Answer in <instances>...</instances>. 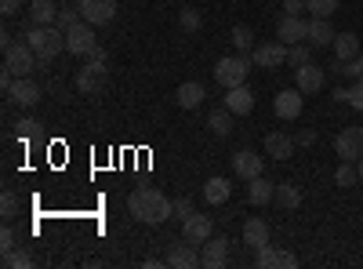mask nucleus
Here are the masks:
<instances>
[{
  "instance_id": "f257e3e1",
  "label": "nucleus",
  "mask_w": 363,
  "mask_h": 269,
  "mask_svg": "<svg viewBox=\"0 0 363 269\" xmlns=\"http://www.w3.org/2000/svg\"><path fill=\"white\" fill-rule=\"evenodd\" d=\"M128 212L138 219V222H145V226H160V222H167V219H174V200H167L160 190H153V186H138L131 197H128Z\"/></svg>"
},
{
  "instance_id": "f03ea898",
  "label": "nucleus",
  "mask_w": 363,
  "mask_h": 269,
  "mask_svg": "<svg viewBox=\"0 0 363 269\" xmlns=\"http://www.w3.org/2000/svg\"><path fill=\"white\" fill-rule=\"evenodd\" d=\"M26 40H29V48L37 51L40 66H51V58L66 51V33L58 26H29Z\"/></svg>"
},
{
  "instance_id": "7ed1b4c3",
  "label": "nucleus",
  "mask_w": 363,
  "mask_h": 269,
  "mask_svg": "<svg viewBox=\"0 0 363 269\" xmlns=\"http://www.w3.org/2000/svg\"><path fill=\"white\" fill-rule=\"evenodd\" d=\"M255 70V58L251 55H225L215 62V80L222 87H236V84H247V73Z\"/></svg>"
},
{
  "instance_id": "20e7f679",
  "label": "nucleus",
  "mask_w": 363,
  "mask_h": 269,
  "mask_svg": "<svg viewBox=\"0 0 363 269\" xmlns=\"http://www.w3.org/2000/svg\"><path fill=\"white\" fill-rule=\"evenodd\" d=\"M40 66V58H37V51L29 48V40L22 37V40H15L11 48H4V70H11L15 77H29Z\"/></svg>"
},
{
  "instance_id": "39448f33",
  "label": "nucleus",
  "mask_w": 363,
  "mask_h": 269,
  "mask_svg": "<svg viewBox=\"0 0 363 269\" xmlns=\"http://www.w3.org/2000/svg\"><path fill=\"white\" fill-rule=\"evenodd\" d=\"M106 84H109V62L106 58H87V62L80 66V73H77L80 95H99Z\"/></svg>"
},
{
  "instance_id": "423d86ee",
  "label": "nucleus",
  "mask_w": 363,
  "mask_h": 269,
  "mask_svg": "<svg viewBox=\"0 0 363 269\" xmlns=\"http://www.w3.org/2000/svg\"><path fill=\"white\" fill-rule=\"evenodd\" d=\"M95 44H99V40H95V26H91L87 18H80L73 29H66V51H69V55H77V58L84 55V58H87V51L95 48Z\"/></svg>"
},
{
  "instance_id": "0eeeda50",
  "label": "nucleus",
  "mask_w": 363,
  "mask_h": 269,
  "mask_svg": "<svg viewBox=\"0 0 363 269\" xmlns=\"http://www.w3.org/2000/svg\"><path fill=\"white\" fill-rule=\"evenodd\" d=\"M251 58H255L258 70H280V66L287 62V44H284V40H265V44L255 48Z\"/></svg>"
},
{
  "instance_id": "6e6552de",
  "label": "nucleus",
  "mask_w": 363,
  "mask_h": 269,
  "mask_svg": "<svg viewBox=\"0 0 363 269\" xmlns=\"http://www.w3.org/2000/svg\"><path fill=\"white\" fill-rule=\"evenodd\" d=\"M277 40H284V44H301L306 40L309 44V22L301 15H284L280 26H277Z\"/></svg>"
},
{
  "instance_id": "1a4fd4ad",
  "label": "nucleus",
  "mask_w": 363,
  "mask_h": 269,
  "mask_svg": "<svg viewBox=\"0 0 363 269\" xmlns=\"http://www.w3.org/2000/svg\"><path fill=\"white\" fill-rule=\"evenodd\" d=\"M294 80H298V92H301V95H316L320 87L327 84V70L316 66V62H306V66L294 70Z\"/></svg>"
},
{
  "instance_id": "9d476101",
  "label": "nucleus",
  "mask_w": 363,
  "mask_h": 269,
  "mask_svg": "<svg viewBox=\"0 0 363 269\" xmlns=\"http://www.w3.org/2000/svg\"><path fill=\"white\" fill-rule=\"evenodd\" d=\"M335 149L342 160H359L363 157V128H342L335 138Z\"/></svg>"
},
{
  "instance_id": "9b49d317",
  "label": "nucleus",
  "mask_w": 363,
  "mask_h": 269,
  "mask_svg": "<svg viewBox=\"0 0 363 269\" xmlns=\"http://www.w3.org/2000/svg\"><path fill=\"white\" fill-rule=\"evenodd\" d=\"M80 15L91 26H106L116 18V0H80Z\"/></svg>"
},
{
  "instance_id": "f8f14e48",
  "label": "nucleus",
  "mask_w": 363,
  "mask_h": 269,
  "mask_svg": "<svg viewBox=\"0 0 363 269\" xmlns=\"http://www.w3.org/2000/svg\"><path fill=\"white\" fill-rule=\"evenodd\" d=\"M225 262H229V236H211V241H203L200 265H207V269H222Z\"/></svg>"
},
{
  "instance_id": "ddd939ff",
  "label": "nucleus",
  "mask_w": 363,
  "mask_h": 269,
  "mask_svg": "<svg viewBox=\"0 0 363 269\" xmlns=\"http://www.w3.org/2000/svg\"><path fill=\"white\" fill-rule=\"evenodd\" d=\"M301 106H306V102H301V92H298V87H287V92H280L277 99H272V109H277L280 121H298V116H301Z\"/></svg>"
},
{
  "instance_id": "4468645a",
  "label": "nucleus",
  "mask_w": 363,
  "mask_h": 269,
  "mask_svg": "<svg viewBox=\"0 0 363 269\" xmlns=\"http://www.w3.org/2000/svg\"><path fill=\"white\" fill-rule=\"evenodd\" d=\"M225 109L236 113V116H244L255 109V92L247 84H236V87H225Z\"/></svg>"
},
{
  "instance_id": "2eb2a0df",
  "label": "nucleus",
  "mask_w": 363,
  "mask_h": 269,
  "mask_svg": "<svg viewBox=\"0 0 363 269\" xmlns=\"http://www.w3.org/2000/svg\"><path fill=\"white\" fill-rule=\"evenodd\" d=\"M8 99L15 102V106H22V109H29V106H37L40 102V84H33L29 77H18L15 84H11V92H8Z\"/></svg>"
},
{
  "instance_id": "dca6fc26",
  "label": "nucleus",
  "mask_w": 363,
  "mask_h": 269,
  "mask_svg": "<svg viewBox=\"0 0 363 269\" xmlns=\"http://www.w3.org/2000/svg\"><path fill=\"white\" fill-rule=\"evenodd\" d=\"M211 229H215V226H211V219L193 212L186 222H182V241H189V244H203V241H211Z\"/></svg>"
},
{
  "instance_id": "f3484780",
  "label": "nucleus",
  "mask_w": 363,
  "mask_h": 269,
  "mask_svg": "<svg viewBox=\"0 0 363 269\" xmlns=\"http://www.w3.org/2000/svg\"><path fill=\"white\" fill-rule=\"evenodd\" d=\"M171 269H196L200 265V255H196V244H189V241H182V244H174L171 251H167V258H164Z\"/></svg>"
},
{
  "instance_id": "a211bd4d",
  "label": "nucleus",
  "mask_w": 363,
  "mask_h": 269,
  "mask_svg": "<svg viewBox=\"0 0 363 269\" xmlns=\"http://www.w3.org/2000/svg\"><path fill=\"white\" fill-rule=\"evenodd\" d=\"M262 168H265V164H262V157H255L251 149H240V153L233 157V171H236L240 178H244V182L258 178V175H262Z\"/></svg>"
},
{
  "instance_id": "6ab92c4d",
  "label": "nucleus",
  "mask_w": 363,
  "mask_h": 269,
  "mask_svg": "<svg viewBox=\"0 0 363 269\" xmlns=\"http://www.w3.org/2000/svg\"><path fill=\"white\" fill-rule=\"evenodd\" d=\"M294 138L291 135H284V131H272V135H265V153L272 157V160H287L291 153H294Z\"/></svg>"
},
{
  "instance_id": "aec40b11",
  "label": "nucleus",
  "mask_w": 363,
  "mask_h": 269,
  "mask_svg": "<svg viewBox=\"0 0 363 269\" xmlns=\"http://www.w3.org/2000/svg\"><path fill=\"white\" fill-rule=\"evenodd\" d=\"M335 26H330V18H309V44L313 48H330L335 44Z\"/></svg>"
},
{
  "instance_id": "412c9836",
  "label": "nucleus",
  "mask_w": 363,
  "mask_h": 269,
  "mask_svg": "<svg viewBox=\"0 0 363 269\" xmlns=\"http://www.w3.org/2000/svg\"><path fill=\"white\" fill-rule=\"evenodd\" d=\"M244 244H247L251 251L265 248V244H269V222H262V219H247V222H244Z\"/></svg>"
},
{
  "instance_id": "4be33fe9",
  "label": "nucleus",
  "mask_w": 363,
  "mask_h": 269,
  "mask_svg": "<svg viewBox=\"0 0 363 269\" xmlns=\"http://www.w3.org/2000/svg\"><path fill=\"white\" fill-rule=\"evenodd\" d=\"M247 197H251V204H269V200H277V182H269L265 175H258V178H251V186H247Z\"/></svg>"
},
{
  "instance_id": "5701e85b",
  "label": "nucleus",
  "mask_w": 363,
  "mask_h": 269,
  "mask_svg": "<svg viewBox=\"0 0 363 269\" xmlns=\"http://www.w3.org/2000/svg\"><path fill=\"white\" fill-rule=\"evenodd\" d=\"M174 102L182 106V109H196L200 102H203V84H196V80H186L174 92Z\"/></svg>"
},
{
  "instance_id": "b1692460",
  "label": "nucleus",
  "mask_w": 363,
  "mask_h": 269,
  "mask_svg": "<svg viewBox=\"0 0 363 269\" xmlns=\"http://www.w3.org/2000/svg\"><path fill=\"white\" fill-rule=\"evenodd\" d=\"M26 15H29V22H33V26H55V18H58V8L51 4V0H33Z\"/></svg>"
},
{
  "instance_id": "393cba45",
  "label": "nucleus",
  "mask_w": 363,
  "mask_h": 269,
  "mask_svg": "<svg viewBox=\"0 0 363 269\" xmlns=\"http://www.w3.org/2000/svg\"><path fill=\"white\" fill-rule=\"evenodd\" d=\"M229 197H233V186L225 182V178L215 175V178H207V182H203V200L207 204H225Z\"/></svg>"
},
{
  "instance_id": "a878e982",
  "label": "nucleus",
  "mask_w": 363,
  "mask_h": 269,
  "mask_svg": "<svg viewBox=\"0 0 363 269\" xmlns=\"http://www.w3.org/2000/svg\"><path fill=\"white\" fill-rule=\"evenodd\" d=\"M330 48H335L338 62H352V58L359 55V37H356V33H338Z\"/></svg>"
},
{
  "instance_id": "bb28decb",
  "label": "nucleus",
  "mask_w": 363,
  "mask_h": 269,
  "mask_svg": "<svg viewBox=\"0 0 363 269\" xmlns=\"http://www.w3.org/2000/svg\"><path fill=\"white\" fill-rule=\"evenodd\" d=\"M233 116H236V113H229L225 106H222V109H211V116H207V128L215 131L218 138H229V135H233Z\"/></svg>"
},
{
  "instance_id": "cd10ccee",
  "label": "nucleus",
  "mask_w": 363,
  "mask_h": 269,
  "mask_svg": "<svg viewBox=\"0 0 363 269\" xmlns=\"http://www.w3.org/2000/svg\"><path fill=\"white\" fill-rule=\"evenodd\" d=\"M277 204L287 207V212H298V207H301V193H298V186L280 182V186H277Z\"/></svg>"
},
{
  "instance_id": "c85d7f7f",
  "label": "nucleus",
  "mask_w": 363,
  "mask_h": 269,
  "mask_svg": "<svg viewBox=\"0 0 363 269\" xmlns=\"http://www.w3.org/2000/svg\"><path fill=\"white\" fill-rule=\"evenodd\" d=\"M229 40H233V48L240 51V55H247V51H255V33L247 26H233V33H229Z\"/></svg>"
},
{
  "instance_id": "c756f323",
  "label": "nucleus",
  "mask_w": 363,
  "mask_h": 269,
  "mask_svg": "<svg viewBox=\"0 0 363 269\" xmlns=\"http://www.w3.org/2000/svg\"><path fill=\"white\" fill-rule=\"evenodd\" d=\"M335 182H338L342 190L359 182V168H356V160H342V164H338V171H335Z\"/></svg>"
},
{
  "instance_id": "7c9ffc66",
  "label": "nucleus",
  "mask_w": 363,
  "mask_h": 269,
  "mask_svg": "<svg viewBox=\"0 0 363 269\" xmlns=\"http://www.w3.org/2000/svg\"><path fill=\"white\" fill-rule=\"evenodd\" d=\"M309 48H313V44H306V40H301V44H291V48H287V66H294V70H298V66H306V62H313V55H309Z\"/></svg>"
},
{
  "instance_id": "2f4dec72",
  "label": "nucleus",
  "mask_w": 363,
  "mask_h": 269,
  "mask_svg": "<svg viewBox=\"0 0 363 269\" xmlns=\"http://www.w3.org/2000/svg\"><path fill=\"white\" fill-rule=\"evenodd\" d=\"M306 8L313 11V18H330L342 8V0H306Z\"/></svg>"
},
{
  "instance_id": "473e14b6",
  "label": "nucleus",
  "mask_w": 363,
  "mask_h": 269,
  "mask_svg": "<svg viewBox=\"0 0 363 269\" xmlns=\"http://www.w3.org/2000/svg\"><path fill=\"white\" fill-rule=\"evenodd\" d=\"M178 26L186 29V33H196V29L203 26V15H200L196 8H182V11H178Z\"/></svg>"
},
{
  "instance_id": "72a5a7b5",
  "label": "nucleus",
  "mask_w": 363,
  "mask_h": 269,
  "mask_svg": "<svg viewBox=\"0 0 363 269\" xmlns=\"http://www.w3.org/2000/svg\"><path fill=\"white\" fill-rule=\"evenodd\" d=\"M80 18H84V15H80V8L66 4V8H58V18H55V26H58V29H62V33H66V29H73V26H77Z\"/></svg>"
},
{
  "instance_id": "f704fd0d",
  "label": "nucleus",
  "mask_w": 363,
  "mask_h": 269,
  "mask_svg": "<svg viewBox=\"0 0 363 269\" xmlns=\"http://www.w3.org/2000/svg\"><path fill=\"white\" fill-rule=\"evenodd\" d=\"M4 265L8 269H29V265H33V255H29L26 248H15V251L4 255Z\"/></svg>"
},
{
  "instance_id": "c9c22d12",
  "label": "nucleus",
  "mask_w": 363,
  "mask_h": 269,
  "mask_svg": "<svg viewBox=\"0 0 363 269\" xmlns=\"http://www.w3.org/2000/svg\"><path fill=\"white\" fill-rule=\"evenodd\" d=\"M335 73H342V77H352V80H363V51L352 58V62H335Z\"/></svg>"
},
{
  "instance_id": "e433bc0d",
  "label": "nucleus",
  "mask_w": 363,
  "mask_h": 269,
  "mask_svg": "<svg viewBox=\"0 0 363 269\" xmlns=\"http://www.w3.org/2000/svg\"><path fill=\"white\" fill-rule=\"evenodd\" d=\"M0 215H4V222H15V215H18V197L11 190L0 193Z\"/></svg>"
},
{
  "instance_id": "4c0bfd02",
  "label": "nucleus",
  "mask_w": 363,
  "mask_h": 269,
  "mask_svg": "<svg viewBox=\"0 0 363 269\" xmlns=\"http://www.w3.org/2000/svg\"><path fill=\"white\" fill-rule=\"evenodd\" d=\"M255 262H258V269H272V265H280V251L272 244H265V248L255 251Z\"/></svg>"
},
{
  "instance_id": "58836bf2",
  "label": "nucleus",
  "mask_w": 363,
  "mask_h": 269,
  "mask_svg": "<svg viewBox=\"0 0 363 269\" xmlns=\"http://www.w3.org/2000/svg\"><path fill=\"white\" fill-rule=\"evenodd\" d=\"M18 248V236H15V229H11V222H4V229H0V251H15Z\"/></svg>"
},
{
  "instance_id": "ea45409f",
  "label": "nucleus",
  "mask_w": 363,
  "mask_h": 269,
  "mask_svg": "<svg viewBox=\"0 0 363 269\" xmlns=\"http://www.w3.org/2000/svg\"><path fill=\"white\" fill-rule=\"evenodd\" d=\"M349 106H352L356 113H363V80H356V84L349 87Z\"/></svg>"
},
{
  "instance_id": "a19ab883",
  "label": "nucleus",
  "mask_w": 363,
  "mask_h": 269,
  "mask_svg": "<svg viewBox=\"0 0 363 269\" xmlns=\"http://www.w3.org/2000/svg\"><path fill=\"white\" fill-rule=\"evenodd\" d=\"M189 215H193V204H189V197H178V200H174V219L186 222Z\"/></svg>"
},
{
  "instance_id": "79ce46f5",
  "label": "nucleus",
  "mask_w": 363,
  "mask_h": 269,
  "mask_svg": "<svg viewBox=\"0 0 363 269\" xmlns=\"http://www.w3.org/2000/svg\"><path fill=\"white\" fill-rule=\"evenodd\" d=\"M15 128H18V138H33V135H37V128H40V124H37V121H18V124H15Z\"/></svg>"
},
{
  "instance_id": "37998d69",
  "label": "nucleus",
  "mask_w": 363,
  "mask_h": 269,
  "mask_svg": "<svg viewBox=\"0 0 363 269\" xmlns=\"http://www.w3.org/2000/svg\"><path fill=\"white\" fill-rule=\"evenodd\" d=\"M301 11H309L306 0H284V15H301Z\"/></svg>"
},
{
  "instance_id": "c03bdc74",
  "label": "nucleus",
  "mask_w": 363,
  "mask_h": 269,
  "mask_svg": "<svg viewBox=\"0 0 363 269\" xmlns=\"http://www.w3.org/2000/svg\"><path fill=\"white\" fill-rule=\"evenodd\" d=\"M294 142H298V146H313V142H316V131H313V128H301V131L294 135Z\"/></svg>"
},
{
  "instance_id": "a18cd8bd",
  "label": "nucleus",
  "mask_w": 363,
  "mask_h": 269,
  "mask_svg": "<svg viewBox=\"0 0 363 269\" xmlns=\"http://www.w3.org/2000/svg\"><path fill=\"white\" fill-rule=\"evenodd\" d=\"M22 8V0H0V11H4V15H15Z\"/></svg>"
},
{
  "instance_id": "49530a36",
  "label": "nucleus",
  "mask_w": 363,
  "mask_h": 269,
  "mask_svg": "<svg viewBox=\"0 0 363 269\" xmlns=\"http://www.w3.org/2000/svg\"><path fill=\"white\" fill-rule=\"evenodd\" d=\"M294 265H298V258L291 251H280V269H294Z\"/></svg>"
},
{
  "instance_id": "de8ad7c7",
  "label": "nucleus",
  "mask_w": 363,
  "mask_h": 269,
  "mask_svg": "<svg viewBox=\"0 0 363 269\" xmlns=\"http://www.w3.org/2000/svg\"><path fill=\"white\" fill-rule=\"evenodd\" d=\"M87 58H106V48H102V44H95V48L87 51Z\"/></svg>"
},
{
  "instance_id": "09e8293b",
  "label": "nucleus",
  "mask_w": 363,
  "mask_h": 269,
  "mask_svg": "<svg viewBox=\"0 0 363 269\" xmlns=\"http://www.w3.org/2000/svg\"><path fill=\"white\" fill-rule=\"evenodd\" d=\"M356 168H359V178H363V157H359V160H356Z\"/></svg>"
}]
</instances>
